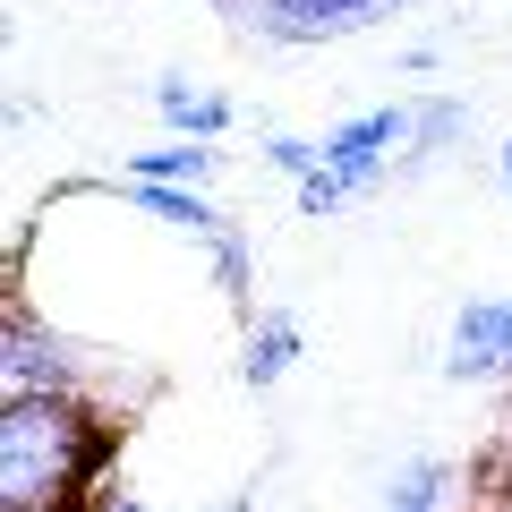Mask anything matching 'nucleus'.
Segmentation results:
<instances>
[{"label": "nucleus", "instance_id": "obj_1", "mask_svg": "<svg viewBox=\"0 0 512 512\" xmlns=\"http://www.w3.org/2000/svg\"><path fill=\"white\" fill-rule=\"evenodd\" d=\"M111 444L94 393H0V512H94Z\"/></svg>", "mask_w": 512, "mask_h": 512}, {"label": "nucleus", "instance_id": "obj_2", "mask_svg": "<svg viewBox=\"0 0 512 512\" xmlns=\"http://www.w3.org/2000/svg\"><path fill=\"white\" fill-rule=\"evenodd\" d=\"M231 9V26L248 43H274V52H316V43H350L367 26H384L410 0H214Z\"/></svg>", "mask_w": 512, "mask_h": 512}, {"label": "nucleus", "instance_id": "obj_3", "mask_svg": "<svg viewBox=\"0 0 512 512\" xmlns=\"http://www.w3.org/2000/svg\"><path fill=\"white\" fill-rule=\"evenodd\" d=\"M325 171H342L350 197H376L393 171H410V103H367L325 128Z\"/></svg>", "mask_w": 512, "mask_h": 512}, {"label": "nucleus", "instance_id": "obj_4", "mask_svg": "<svg viewBox=\"0 0 512 512\" xmlns=\"http://www.w3.org/2000/svg\"><path fill=\"white\" fill-rule=\"evenodd\" d=\"M0 393H86V367L77 350L43 325L35 308H9V342H0Z\"/></svg>", "mask_w": 512, "mask_h": 512}, {"label": "nucleus", "instance_id": "obj_5", "mask_svg": "<svg viewBox=\"0 0 512 512\" xmlns=\"http://www.w3.org/2000/svg\"><path fill=\"white\" fill-rule=\"evenodd\" d=\"M444 376H453V384H495V376H512V291L461 299L453 333H444Z\"/></svg>", "mask_w": 512, "mask_h": 512}, {"label": "nucleus", "instance_id": "obj_6", "mask_svg": "<svg viewBox=\"0 0 512 512\" xmlns=\"http://www.w3.org/2000/svg\"><path fill=\"white\" fill-rule=\"evenodd\" d=\"M299 359H308V325H299L291 308H256L248 333H239V384H248V393H274Z\"/></svg>", "mask_w": 512, "mask_h": 512}, {"label": "nucleus", "instance_id": "obj_7", "mask_svg": "<svg viewBox=\"0 0 512 512\" xmlns=\"http://www.w3.org/2000/svg\"><path fill=\"white\" fill-rule=\"evenodd\" d=\"M154 120L171 128V137H205V146H222L239 128V103L222 86H197V77H154Z\"/></svg>", "mask_w": 512, "mask_h": 512}, {"label": "nucleus", "instance_id": "obj_8", "mask_svg": "<svg viewBox=\"0 0 512 512\" xmlns=\"http://www.w3.org/2000/svg\"><path fill=\"white\" fill-rule=\"evenodd\" d=\"M128 205L146 222H163V231H180V239H197V248H214L222 231H231L239 214H222L205 188H171V180H128Z\"/></svg>", "mask_w": 512, "mask_h": 512}, {"label": "nucleus", "instance_id": "obj_9", "mask_svg": "<svg viewBox=\"0 0 512 512\" xmlns=\"http://www.w3.org/2000/svg\"><path fill=\"white\" fill-rule=\"evenodd\" d=\"M222 171V146H205V137H163V146L128 154L120 180H171V188H214Z\"/></svg>", "mask_w": 512, "mask_h": 512}, {"label": "nucleus", "instance_id": "obj_10", "mask_svg": "<svg viewBox=\"0 0 512 512\" xmlns=\"http://www.w3.org/2000/svg\"><path fill=\"white\" fill-rule=\"evenodd\" d=\"M461 137H470V103H461L453 86H436V94H419V103H410V171L444 163Z\"/></svg>", "mask_w": 512, "mask_h": 512}, {"label": "nucleus", "instance_id": "obj_11", "mask_svg": "<svg viewBox=\"0 0 512 512\" xmlns=\"http://www.w3.org/2000/svg\"><path fill=\"white\" fill-rule=\"evenodd\" d=\"M205 274H214L222 308H231L239 325H248V316H256V239L239 231V222H231V231L214 239V248H205Z\"/></svg>", "mask_w": 512, "mask_h": 512}, {"label": "nucleus", "instance_id": "obj_12", "mask_svg": "<svg viewBox=\"0 0 512 512\" xmlns=\"http://www.w3.org/2000/svg\"><path fill=\"white\" fill-rule=\"evenodd\" d=\"M453 487H461L453 461L419 453V461H402V470L384 478V512H444V504H453Z\"/></svg>", "mask_w": 512, "mask_h": 512}, {"label": "nucleus", "instance_id": "obj_13", "mask_svg": "<svg viewBox=\"0 0 512 512\" xmlns=\"http://www.w3.org/2000/svg\"><path fill=\"white\" fill-rule=\"evenodd\" d=\"M256 163L274 171V180H308V171H325V137H291V128H265V146H256Z\"/></svg>", "mask_w": 512, "mask_h": 512}, {"label": "nucleus", "instance_id": "obj_14", "mask_svg": "<svg viewBox=\"0 0 512 512\" xmlns=\"http://www.w3.org/2000/svg\"><path fill=\"white\" fill-rule=\"evenodd\" d=\"M444 69V43H410L402 52V77H436Z\"/></svg>", "mask_w": 512, "mask_h": 512}, {"label": "nucleus", "instance_id": "obj_15", "mask_svg": "<svg viewBox=\"0 0 512 512\" xmlns=\"http://www.w3.org/2000/svg\"><path fill=\"white\" fill-rule=\"evenodd\" d=\"M94 512H154V504H146V495H128V487H103V495H94Z\"/></svg>", "mask_w": 512, "mask_h": 512}, {"label": "nucleus", "instance_id": "obj_16", "mask_svg": "<svg viewBox=\"0 0 512 512\" xmlns=\"http://www.w3.org/2000/svg\"><path fill=\"white\" fill-rule=\"evenodd\" d=\"M487 512H512V461L495 470V487H487Z\"/></svg>", "mask_w": 512, "mask_h": 512}, {"label": "nucleus", "instance_id": "obj_17", "mask_svg": "<svg viewBox=\"0 0 512 512\" xmlns=\"http://www.w3.org/2000/svg\"><path fill=\"white\" fill-rule=\"evenodd\" d=\"M495 180L512 188V137H504V146H495Z\"/></svg>", "mask_w": 512, "mask_h": 512}, {"label": "nucleus", "instance_id": "obj_18", "mask_svg": "<svg viewBox=\"0 0 512 512\" xmlns=\"http://www.w3.org/2000/svg\"><path fill=\"white\" fill-rule=\"evenodd\" d=\"M222 512H256V495H231V504H222Z\"/></svg>", "mask_w": 512, "mask_h": 512}]
</instances>
